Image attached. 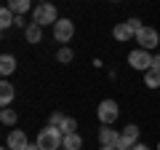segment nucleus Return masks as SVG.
<instances>
[{
  "mask_svg": "<svg viewBox=\"0 0 160 150\" xmlns=\"http://www.w3.org/2000/svg\"><path fill=\"white\" fill-rule=\"evenodd\" d=\"M38 147L40 150H59L62 147V142H64V134L59 131L56 126H46V129H40L38 131Z\"/></svg>",
  "mask_w": 160,
  "mask_h": 150,
  "instance_id": "f257e3e1",
  "label": "nucleus"
},
{
  "mask_svg": "<svg viewBox=\"0 0 160 150\" xmlns=\"http://www.w3.org/2000/svg\"><path fill=\"white\" fill-rule=\"evenodd\" d=\"M32 22L35 24H40V27H46V24H56L59 22V13H56V8L51 6V3H40V6H35V11H32Z\"/></svg>",
  "mask_w": 160,
  "mask_h": 150,
  "instance_id": "f03ea898",
  "label": "nucleus"
},
{
  "mask_svg": "<svg viewBox=\"0 0 160 150\" xmlns=\"http://www.w3.org/2000/svg\"><path fill=\"white\" fill-rule=\"evenodd\" d=\"M118 115H120V107H118V102H115V99H102V102H99L96 118L104 123V126H112V123L118 121Z\"/></svg>",
  "mask_w": 160,
  "mask_h": 150,
  "instance_id": "7ed1b4c3",
  "label": "nucleus"
},
{
  "mask_svg": "<svg viewBox=\"0 0 160 150\" xmlns=\"http://www.w3.org/2000/svg\"><path fill=\"white\" fill-rule=\"evenodd\" d=\"M152 51H144V48H133L131 54H128V64H131L133 70H139V72H147V70H152Z\"/></svg>",
  "mask_w": 160,
  "mask_h": 150,
  "instance_id": "20e7f679",
  "label": "nucleus"
},
{
  "mask_svg": "<svg viewBox=\"0 0 160 150\" xmlns=\"http://www.w3.org/2000/svg\"><path fill=\"white\" fill-rule=\"evenodd\" d=\"M133 145H139V126L136 123H128V126H123V131H120V142L115 150H131Z\"/></svg>",
  "mask_w": 160,
  "mask_h": 150,
  "instance_id": "39448f33",
  "label": "nucleus"
},
{
  "mask_svg": "<svg viewBox=\"0 0 160 150\" xmlns=\"http://www.w3.org/2000/svg\"><path fill=\"white\" fill-rule=\"evenodd\" d=\"M136 43H139V48H144V51L158 48V43H160L158 29H155V27H144L142 32H136Z\"/></svg>",
  "mask_w": 160,
  "mask_h": 150,
  "instance_id": "423d86ee",
  "label": "nucleus"
},
{
  "mask_svg": "<svg viewBox=\"0 0 160 150\" xmlns=\"http://www.w3.org/2000/svg\"><path fill=\"white\" fill-rule=\"evenodd\" d=\"M53 38H56V43H69L75 38V24L69 19H59L53 24Z\"/></svg>",
  "mask_w": 160,
  "mask_h": 150,
  "instance_id": "0eeeda50",
  "label": "nucleus"
},
{
  "mask_svg": "<svg viewBox=\"0 0 160 150\" xmlns=\"http://www.w3.org/2000/svg\"><path fill=\"white\" fill-rule=\"evenodd\" d=\"M6 147H8V150H27V147H29L27 134H24L22 129H13V131L8 134V139H6Z\"/></svg>",
  "mask_w": 160,
  "mask_h": 150,
  "instance_id": "6e6552de",
  "label": "nucleus"
},
{
  "mask_svg": "<svg viewBox=\"0 0 160 150\" xmlns=\"http://www.w3.org/2000/svg\"><path fill=\"white\" fill-rule=\"evenodd\" d=\"M99 142H102V147H118V142H120V131H115V129H109V126H104V129H99Z\"/></svg>",
  "mask_w": 160,
  "mask_h": 150,
  "instance_id": "1a4fd4ad",
  "label": "nucleus"
},
{
  "mask_svg": "<svg viewBox=\"0 0 160 150\" xmlns=\"http://www.w3.org/2000/svg\"><path fill=\"white\" fill-rule=\"evenodd\" d=\"M112 35H115V40H118V43H128L131 38H136V35H133V29L128 27V22L115 24V27H112Z\"/></svg>",
  "mask_w": 160,
  "mask_h": 150,
  "instance_id": "9d476101",
  "label": "nucleus"
},
{
  "mask_svg": "<svg viewBox=\"0 0 160 150\" xmlns=\"http://www.w3.org/2000/svg\"><path fill=\"white\" fill-rule=\"evenodd\" d=\"M13 97H16V88H13V83L3 81V83H0V104H3V107H8V104L13 102Z\"/></svg>",
  "mask_w": 160,
  "mask_h": 150,
  "instance_id": "9b49d317",
  "label": "nucleus"
},
{
  "mask_svg": "<svg viewBox=\"0 0 160 150\" xmlns=\"http://www.w3.org/2000/svg\"><path fill=\"white\" fill-rule=\"evenodd\" d=\"M24 40H27V43H40V40H43V27L35 24V22H29V27L24 29Z\"/></svg>",
  "mask_w": 160,
  "mask_h": 150,
  "instance_id": "f8f14e48",
  "label": "nucleus"
},
{
  "mask_svg": "<svg viewBox=\"0 0 160 150\" xmlns=\"http://www.w3.org/2000/svg\"><path fill=\"white\" fill-rule=\"evenodd\" d=\"M8 8L13 11V16H24L27 11H35L29 0H11V3H8Z\"/></svg>",
  "mask_w": 160,
  "mask_h": 150,
  "instance_id": "ddd939ff",
  "label": "nucleus"
},
{
  "mask_svg": "<svg viewBox=\"0 0 160 150\" xmlns=\"http://www.w3.org/2000/svg\"><path fill=\"white\" fill-rule=\"evenodd\" d=\"M0 72L6 75H11V72H16V56H11V54H3L0 56Z\"/></svg>",
  "mask_w": 160,
  "mask_h": 150,
  "instance_id": "4468645a",
  "label": "nucleus"
},
{
  "mask_svg": "<svg viewBox=\"0 0 160 150\" xmlns=\"http://www.w3.org/2000/svg\"><path fill=\"white\" fill-rule=\"evenodd\" d=\"M83 147V137L80 134H67L62 142V150H80Z\"/></svg>",
  "mask_w": 160,
  "mask_h": 150,
  "instance_id": "2eb2a0df",
  "label": "nucleus"
},
{
  "mask_svg": "<svg viewBox=\"0 0 160 150\" xmlns=\"http://www.w3.org/2000/svg\"><path fill=\"white\" fill-rule=\"evenodd\" d=\"M13 24H16V16H13V11L6 6L3 11H0V27H3V29H8V27H13Z\"/></svg>",
  "mask_w": 160,
  "mask_h": 150,
  "instance_id": "dca6fc26",
  "label": "nucleus"
},
{
  "mask_svg": "<svg viewBox=\"0 0 160 150\" xmlns=\"http://www.w3.org/2000/svg\"><path fill=\"white\" fill-rule=\"evenodd\" d=\"M144 86L147 88H160V72L158 70H147L144 72Z\"/></svg>",
  "mask_w": 160,
  "mask_h": 150,
  "instance_id": "f3484780",
  "label": "nucleus"
},
{
  "mask_svg": "<svg viewBox=\"0 0 160 150\" xmlns=\"http://www.w3.org/2000/svg\"><path fill=\"white\" fill-rule=\"evenodd\" d=\"M0 121L6 123V126H16V121H19L16 110H13V107H3V113H0Z\"/></svg>",
  "mask_w": 160,
  "mask_h": 150,
  "instance_id": "a211bd4d",
  "label": "nucleus"
},
{
  "mask_svg": "<svg viewBox=\"0 0 160 150\" xmlns=\"http://www.w3.org/2000/svg\"><path fill=\"white\" fill-rule=\"evenodd\" d=\"M59 131L64 134V137H67V134H78V121H75V118H64L62 121V126H59Z\"/></svg>",
  "mask_w": 160,
  "mask_h": 150,
  "instance_id": "6ab92c4d",
  "label": "nucleus"
},
{
  "mask_svg": "<svg viewBox=\"0 0 160 150\" xmlns=\"http://www.w3.org/2000/svg\"><path fill=\"white\" fill-rule=\"evenodd\" d=\"M56 59H59L62 64H69V62L75 59V54H72V48H69V46H62V48L56 51Z\"/></svg>",
  "mask_w": 160,
  "mask_h": 150,
  "instance_id": "aec40b11",
  "label": "nucleus"
},
{
  "mask_svg": "<svg viewBox=\"0 0 160 150\" xmlns=\"http://www.w3.org/2000/svg\"><path fill=\"white\" fill-rule=\"evenodd\" d=\"M128 27H131V29H133V35H136V32H142V29H144V24L139 22L136 16H131V19H128Z\"/></svg>",
  "mask_w": 160,
  "mask_h": 150,
  "instance_id": "412c9836",
  "label": "nucleus"
},
{
  "mask_svg": "<svg viewBox=\"0 0 160 150\" xmlns=\"http://www.w3.org/2000/svg\"><path fill=\"white\" fill-rule=\"evenodd\" d=\"M64 118H67V115H62V113H51V121H48V126H56V129H59Z\"/></svg>",
  "mask_w": 160,
  "mask_h": 150,
  "instance_id": "4be33fe9",
  "label": "nucleus"
},
{
  "mask_svg": "<svg viewBox=\"0 0 160 150\" xmlns=\"http://www.w3.org/2000/svg\"><path fill=\"white\" fill-rule=\"evenodd\" d=\"M152 70H158V72H160V54H155V59H152Z\"/></svg>",
  "mask_w": 160,
  "mask_h": 150,
  "instance_id": "5701e85b",
  "label": "nucleus"
},
{
  "mask_svg": "<svg viewBox=\"0 0 160 150\" xmlns=\"http://www.w3.org/2000/svg\"><path fill=\"white\" fill-rule=\"evenodd\" d=\"M131 150H149V147H147V145H144V142H139V145H133Z\"/></svg>",
  "mask_w": 160,
  "mask_h": 150,
  "instance_id": "b1692460",
  "label": "nucleus"
},
{
  "mask_svg": "<svg viewBox=\"0 0 160 150\" xmlns=\"http://www.w3.org/2000/svg\"><path fill=\"white\" fill-rule=\"evenodd\" d=\"M27 150H40V147H38V142H29V147H27Z\"/></svg>",
  "mask_w": 160,
  "mask_h": 150,
  "instance_id": "393cba45",
  "label": "nucleus"
},
{
  "mask_svg": "<svg viewBox=\"0 0 160 150\" xmlns=\"http://www.w3.org/2000/svg\"><path fill=\"white\" fill-rule=\"evenodd\" d=\"M99 150H112V147H99Z\"/></svg>",
  "mask_w": 160,
  "mask_h": 150,
  "instance_id": "a878e982",
  "label": "nucleus"
},
{
  "mask_svg": "<svg viewBox=\"0 0 160 150\" xmlns=\"http://www.w3.org/2000/svg\"><path fill=\"white\" fill-rule=\"evenodd\" d=\"M158 150H160V142H158Z\"/></svg>",
  "mask_w": 160,
  "mask_h": 150,
  "instance_id": "bb28decb",
  "label": "nucleus"
},
{
  "mask_svg": "<svg viewBox=\"0 0 160 150\" xmlns=\"http://www.w3.org/2000/svg\"><path fill=\"white\" fill-rule=\"evenodd\" d=\"M3 150H8V147H3Z\"/></svg>",
  "mask_w": 160,
  "mask_h": 150,
  "instance_id": "cd10ccee",
  "label": "nucleus"
}]
</instances>
